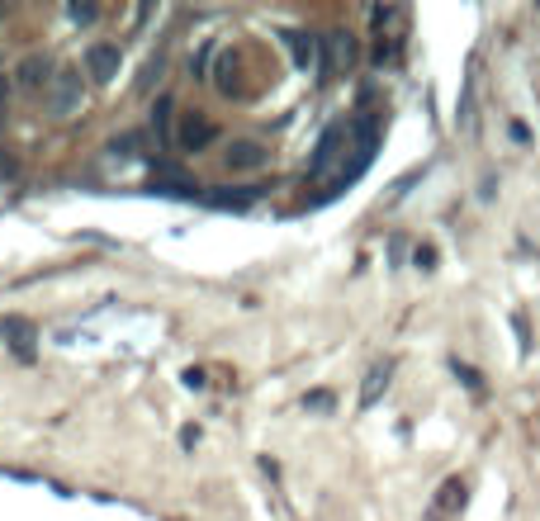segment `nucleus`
<instances>
[{
    "mask_svg": "<svg viewBox=\"0 0 540 521\" xmlns=\"http://www.w3.org/2000/svg\"><path fill=\"white\" fill-rule=\"evenodd\" d=\"M114 72H119V43H95V48L86 52V76L114 81Z\"/></svg>",
    "mask_w": 540,
    "mask_h": 521,
    "instance_id": "obj_2",
    "label": "nucleus"
},
{
    "mask_svg": "<svg viewBox=\"0 0 540 521\" xmlns=\"http://www.w3.org/2000/svg\"><path fill=\"white\" fill-rule=\"evenodd\" d=\"M48 105H52V114H76V109L86 105V76H81L76 66L58 72L48 86Z\"/></svg>",
    "mask_w": 540,
    "mask_h": 521,
    "instance_id": "obj_1",
    "label": "nucleus"
},
{
    "mask_svg": "<svg viewBox=\"0 0 540 521\" xmlns=\"http://www.w3.org/2000/svg\"><path fill=\"white\" fill-rule=\"evenodd\" d=\"M214 138H218V128H214L209 119H195V114H190L185 123H180V147H185V152H200V147H209Z\"/></svg>",
    "mask_w": 540,
    "mask_h": 521,
    "instance_id": "obj_3",
    "label": "nucleus"
},
{
    "mask_svg": "<svg viewBox=\"0 0 540 521\" xmlns=\"http://www.w3.org/2000/svg\"><path fill=\"white\" fill-rule=\"evenodd\" d=\"M5 100H10V81L0 76V114H5Z\"/></svg>",
    "mask_w": 540,
    "mask_h": 521,
    "instance_id": "obj_6",
    "label": "nucleus"
},
{
    "mask_svg": "<svg viewBox=\"0 0 540 521\" xmlns=\"http://www.w3.org/2000/svg\"><path fill=\"white\" fill-rule=\"evenodd\" d=\"M223 161L232 171H256V167H266V147L261 143H232L223 152Z\"/></svg>",
    "mask_w": 540,
    "mask_h": 521,
    "instance_id": "obj_4",
    "label": "nucleus"
},
{
    "mask_svg": "<svg viewBox=\"0 0 540 521\" xmlns=\"http://www.w3.org/2000/svg\"><path fill=\"white\" fill-rule=\"evenodd\" d=\"M52 58H38V52H34V58H24L20 62V86L24 90H43V86H52Z\"/></svg>",
    "mask_w": 540,
    "mask_h": 521,
    "instance_id": "obj_5",
    "label": "nucleus"
}]
</instances>
